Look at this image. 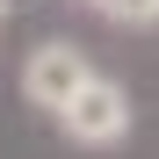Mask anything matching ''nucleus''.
<instances>
[{"instance_id": "nucleus-3", "label": "nucleus", "mask_w": 159, "mask_h": 159, "mask_svg": "<svg viewBox=\"0 0 159 159\" xmlns=\"http://www.w3.org/2000/svg\"><path fill=\"white\" fill-rule=\"evenodd\" d=\"M109 15H123V22H159V0H101Z\"/></svg>"}, {"instance_id": "nucleus-1", "label": "nucleus", "mask_w": 159, "mask_h": 159, "mask_svg": "<svg viewBox=\"0 0 159 159\" xmlns=\"http://www.w3.org/2000/svg\"><path fill=\"white\" fill-rule=\"evenodd\" d=\"M58 123L72 130L80 145H116L123 130H130V101H123V87H109V80H80V94L58 109Z\"/></svg>"}, {"instance_id": "nucleus-2", "label": "nucleus", "mask_w": 159, "mask_h": 159, "mask_svg": "<svg viewBox=\"0 0 159 159\" xmlns=\"http://www.w3.org/2000/svg\"><path fill=\"white\" fill-rule=\"evenodd\" d=\"M80 80H87V65H80V51L72 43H43L29 72H22V94L36 101V109H65V101L80 94Z\"/></svg>"}, {"instance_id": "nucleus-4", "label": "nucleus", "mask_w": 159, "mask_h": 159, "mask_svg": "<svg viewBox=\"0 0 159 159\" xmlns=\"http://www.w3.org/2000/svg\"><path fill=\"white\" fill-rule=\"evenodd\" d=\"M0 7H7V0H0Z\"/></svg>"}]
</instances>
